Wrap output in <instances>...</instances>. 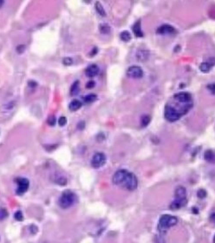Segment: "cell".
I'll use <instances>...</instances> for the list:
<instances>
[{
  "label": "cell",
  "mask_w": 215,
  "mask_h": 243,
  "mask_svg": "<svg viewBox=\"0 0 215 243\" xmlns=\"http://www.w3.org/2000/svg\"><path fill=\"white\" fill-rule=\"evenodd\" d=\"M17 183V195H23L24 194L28 188H29V181L26 178H17L16 180Z\"/></svg>",
  "instance_id": "7"
},
{
  "label": "cell",
  "mask_w": 215,
  "mask_h": 243,
  "mask_svg": "<svg viewBox=\"0 0 215 243\" xmlns=\"http://www.w3.org/2000/svg\"><path fill=\"white\" fill-rule=\"evenodd\" d=\"M173 99L175 102H180V103H191V102H193L192 96L187 92H179V93L175 94L173 97Z\"/></svg>",
  "instance_id": "8"
},
{
  "label": "cell",
  "mask_w": 215,
  "mask_h": 243,
  "mask_svg": "<svg viewBox=\"0 0 215 243\" xmlns=\"http://www.w3.org/2000/svg\"><path fill=\"white\" fill-rule=\"evenodd\" d=\"M207 89L213 94V95H215V83H213V84H210L206 86Z\"/></svg>",
  "instance_id": "31"
},
{
  "label": "cell",
  "mask_w": 215,
  "mask_h": 243,
  "mask_svg": "<svg viewBox=\"0 0 215 243\" xmlns=\"http://www.w3.org/2000/svg\"><path fill=\"white\" fill-rule=\"evenodd\" d=\"M14 218L17 221H22V220H23V214H22V212H21V211H17V212L15 213Z\"/></svg>",
  "instance_id": "30"
},
{
  "label": "cell",
  "mask_w": 215,
  "mask_h": 243,
  "mask_svg": "<svg viewBox=\"0 0 215 243\" xmlns=\"http://www.w3.org/2000/svg\"><path fill=\"white\" fill-rule=\"evenodd\" d=\"M106 161H107L106 156L101 152H97L92 157L91 165L94 169H99L106 163Z\"/></svg>",
  "instance_id": "5"
},
{
  "label": "cell",
  "mask_w": 215,
  "mask_h": 243,
  "mask_svg": "<svg viewBox=\"0 0 215 243\" xmlns=\"http://www.w3.org/2000/svg\"><path fill=\"white\" fill-rule=\"evenodd\" d=\"M149 57V52L147 50H140L136 53V58L137 60L141 62H145L148 59Z\"/></svg>",
  "instance_id": "15"
},
{
  "label": "cell",
  "mask_w": 215,
  "mask_h": 243,
  "mask_svg": "<svg viewBox=\"0 0 215 243\" xmlns=\"http://www.w3.org/2000/svg\"><path fill=\"white\" fill-rule=\"evenodd\" d=\"M165 118L170 122V123H173V122H176L178 121L180 117H181V115L174 108H173L172 106L168 103L166 105L165 107Z\"/></svg>",
  "instance_id": "4"
},
{
  "label": "cell",
  "mask_w": 215,
  "mask_h": 243,
  "mask_svg": "<svg viewBox=\"0 0 215 243\" xmlns=\"http://www.w3.org/2000/svg\"><path fill=\"white\" fill-rule=\"evenodd\" d=\"M99 73V67L96 64H91L88 66L85 70V75L88 77H94Z\"/></svg>",
  "instance_id": "13"
},
{
  "label": "cell",
  "mask_w": 215,
  "mask_h": 243,
  "mask_svg": "<svg viewBox=\"0 0 215 243\" xmlns=\"http://www.w3.org/2000/svg\"><path fill=\"white\" fill-rule=\"evenodd\" d=\"M120 38L123 41V42H129L132 38L130 32L128 30H124L120 34Z\"/></svg>",
  "instance_id": "21"
},
{
  "label": "cell",
  "mask_w": 215,
  "mask_h": 243,
  "mask_svg": "<svg viewBox=\"0 0 215 243\" xmlns=\"http://www.w3.org/2000/svg\"><path fill=\"white\" fill-rule=\"evenodd\" d=\"M197 195H198V197H199V198L203 199V198H205V197L206 196V190H205V189L201 188V189H199V190H198V192H197Z\"/></svg>",
  "instance_id": "27"
},
{
  "label": "cell",
  "mask_w": 215,
  "mask_h": 243,
  "mask_svg": "<svg viewBox=\"0 0 215 243\" xmlns=\"http://www.w3.org/2000/svg\"><path fill=\"white\" fill-rule=\"evenodd\" d=\"M158 34L160 35H167V34H173L175 32V29L173 27L170 25H163L160 26L156 30Z\"/></svg>",
  "instance_id": "11"
},
{
  "label": "cell",
  "mask_w": 215,
  "mask_h": 243,
  "mask_svg": "<svg viewBox=\"0 0 215 243\" xmlns=\"http://www.w3.org/2000/svg\"><path fill=\"white\" fill-rule=\"evenodd\" d=\"M97 99V96L95 95V94H89V95H87L86 97H84V102L86 103H91L93 102Z\"/></svg>",
  "instance_id": "23"
},
{
  "label": "cell",
  "mask_w": 215,
  "mask_h": 243,
  "mask_svg": "<svg viewBox=\"0 0 215 243\" xmlns=\"http://www.w3.org/2000/svg\"><path fill=\"white\" fill-rule=\"evenodd\" d=\"M63 63L64 65H71L73 63V60L70 57H65V58H63Z\"/></svg>",
  "instance_id": "32"
},
{
  "label": "cell",
  "mask_w": 215,
  "mask_h": 243,
  "mask_svg": "<svg viewBox=\"0 0 215 243\" xmlns=\"http://www.w3.org/2000/svg\"><path fill=\"white\" fill-rule=\"evenodd\" d=\"M82 102L79 100H76V99H74L70 102V105H69V109L72 112H75L76 110H78L81 107H82Z\"/></svg>",
  "instance_id": "17"
},
{
  "label": "cell",
  "mask_w": 215,
  "mask_h": 243,
  "mask_svg": "<svg viewBox=\"0 0 215 243\" xmlns=\"http://www.w3.org/2000/svg\"><path fill=\"white\" fill-rule=\"evenodd\" d=\"M133 32L137 37H143V32L142 30L141 27V21H137L134 25H133Z\"/></svg>",
  "instance_id": "16"
},
{
  "label": "cell",
  "mask_w": 215,
  "mask_h": 243,
  "mask_svg": "<svg viewBox=\"0 0 215 243\" xmlns=\"http://www.w3.org/2000/svg\"><path fill=\"white\" fill-rule=\"evenodd\" d=\"M214 242L215 243V235H214Z\"/></svg>",
  "instance_id": "36"
},
{
  "label": "cell",
  "mask_w": 215,
  "mask_h": 243,
  "mask_svg": "<svg viewBox=\"0 0 215 243\" xmlns=\"http://www.w3.org/2000/svg\"><path fill=\"white\" fill-rule=\"evenodd\" d=\"M112 182L115 186L126 188L129 191H134L138 187V179L131 172L126 169H119L112 177Z\"/></svg>",
  "instance_id": "1"
},
{
  "label": "cell",
  "mask_w": 215,
  "mask_h": 243,
  "mask_svg": "<svg viewBox=\"0 0 215 243\" xmlns=\"http://www.w3.org/2000/svg\"><path fill=\"white\" fill-rule=\"evenodd\" d=\"M56 122H57V120H56V117H55L54 115L50 116V117L48 118V121H47L48 124L50 125V126H54V125L56 124Z\"/></svg>",
  "instance_id": "28"
},
{
  "label": "cell",
  "mask_w": 215,
  "mask_h": 243,
  "mask_svg": "<svg viewBox=\"0 0 215 243\" xmlns=\"http://www.w3.org/2000/svg\"><path fill=\"white\" fill-rule=\"evenodd\" d=\"M215 64L214 59H210L206 62H203L200 65V70L203 73H208L213 68V66Z\"/></svg>",
  "instance_id": "12"
},
{
  "label": "cell",
  "mask_w": 215,
  "mask_h": 243,
  "mask_svg": "<svg viewBox=\"0 0 215 243\" xmlns=\"http://www.w3.org/2000/svg\"><path fill=\"white\" fill-rule=\"evenodd\" d=\"M95 87V82L94 81H90V82H88V84H86L87 89H92Z\"/></svg>",
  "instance_id": "33"
},
{
  "label": "cell",
  "mask_w": 215,
  "mask_h": 243,
  "mask_svg": "<svg viewBox=\"0 0 215 243\" xmlns=\"http://www.w3.org/2000/svg\"><path fill=\"white\" fill-rule=\"evenodd\" d=\"M8 216V211L5 208H0V221L4 220Z\"/></svg>",
  "instance_id": "26"
},
{
  "label": "cell",
  "mask_w": 215,
  "mask_h": 243,
  "mask_svg": "<svg viewBox=\"0 0 215 243\" xmlns=\"http://www.w3.org/2000/svg\"><path fill=\"white\" fill-rule=\"evenodd\" d=\"M99 30L101 34H109L110 32V26L108 24H101Z\"/></svg>",
  "instance_id": "22"
},
{
  "label": "cell",
  "mask_w": 215,
  "mask_h": 243,
  "mask_svg": "<svg viewBox=\"0 0 215 243\" xmlns=\"http://www.w3.org/2000/svg\"><path fill=\"white\" fill-rule=\"evenodd\" d=\"M79 91H80V83L79 81H76L73 83V84L70 87V95L76 96L79 93Z\"/></svg>",
  "instance_id": "19"
},
{
  "label": "cell",
  "mask_w": 215,
  "mask_h": 243,
  "mask_svg": "<svg viewBox=\"0 0 215 243\" xmlns=\"http://www.w3.org/2000/svg\"><path fill=\"white\" fill-rule=\"evenodd\" d=\"M95 8H96V12L100 15L101 17H105V16H106V12H105V10H104V7L102 6V4H101L100 2H96V4H95Z\"/></svg>",
  "instance_id": "20"
},
{
  "label": "cell",
  "mask_w": 215,
  "mask_h": 243,
  "mask_svg": "<svg viewBox=\"0 0 215 243\" xmlns=\"http://www.w3.org/2000/svg\"><path fill=\"white\" fill-rule=\"evenodd\" d=\"M178 223L177 217L170 215H163L159 220L158 230L161 234H165L170 228L175 226Z\"/></svg>",
  "instance_id": "2"
},
{
  "label": "cell",
  "mask_w": 215,
  "mask_h": 243,
  "mask_svg": "<svg viewBox=\"0 0 215 243\" xmlns=\"http://www.w3.org/2000/svg\"><path fill=\"white\" fill-rule=\"evenodd\" d=\"M174 196L175 200H186V189L185 187L179 186L176 187L174 191Z\"/></svg>",
  "instance_id": "10"
},
{
  "label": "cell",
  "mask_w": 215,
  "mask_h": 243,
  "mask_svg": "<svg viewBox=\"0 0 215 243\" xmlns=\"http://www.w3.org/2000/svg\"><path fill=\"white\" fill-rule=\"evenodd\" d=\"M187 203V200H174L173 201H172V203L170 204L169 208L170 209L172 210H178L180 209V208H183L185 207Z\"/></svg>",
  "instance_id": "14"
},
{
  "label": "cell",
  "mask_w": 215,
  "mask_h": 243,
  "mask_svg": "<svg viewBox=\"0 0 215 243\" xmlns=\"http://www.w3.org/2000/svg\"><path fill=\"white\" fill-rule=\"evenodd\" d=\"M50 180L52 181V182L60 186H65L68 182L66 176H64L62 173H58V172H55L50 175Z\"/></svg>",
  "instance_id": "9"
},
{
  "label": "cell",
  "mask_w": 215,
  "mask_h": 243,
  "mask_svg": "<svg viewBox=\"0 0 215 243\" xmlns=\"http://www.w3.org/2000/svg\"><path fill=\"white\" fill-rule=\"evenodd\" d=\"M3 4H4V1H0V8L3 6Z\"/></svg>",
  "instance_id": "35"
},
{
  "label": "cell",
  "mask_w": 215,
  "mask_h": 243,
  "mask_svg": "<svg viewBox=\"0 0 215 243\" xmlns=\"http://www.w3.org/2000/svg\"><path fill=\"white\" fill-rule=\"evenodd\" d=\"M127 76L130 78H142L143 76V70L142 69V67L138 65L130 66L127 70Z\"/></svg>",
  "instance_id": "6"
},
{
  "label": "cell",
  "mask_w": 215,
  "mask_h": 243,
  "mask_svg": "<svg viewBox=\"0 0 215 243\" xmlns=\"http://www.w3.org/2000/svg\"><path fill=\"white\" fill-rule=\"evenodd\" d=\"M204 158L206 162H210V163H215V154L213 150H206L205 152Z\"/></svg>",
  "instance_id": "18"
},
{
  "label": "cell",
  "mask_w": 215,
  "mask_h": 243,
  "mask_svg": "<svg viewBox=\"0 0 215 243\" xmlns=\"http://www.w3.org/2000/svg\"><path fill=\"white\" fill-rule=\"evenodd\" d=\"M150 116L149 115H143L142 117V121H141V123H142V125L143 126V127H146V126H147L148 124H149V123H150Z\"/></svg>",
  "instance_id": "24"
},
{
  "label": "cell",
  "mask_w": 215,
  "mask_h": 243,
  "mask_svg": "<svg viewBox=\"0 0 215 243\" xmlns=\"http://www.w3.org/2000/svg\"><path fill=\"white\" fill-rule=\"evenodd\" d=\"M15 106V102L14 101H12V102H9L8 103L4 104L3 109L5 110V111H8V110H12Z\"/></svg>",
  "instance_id": "25"
},
{
  "label": "cell",
  "mask_w": 215,
  "mask_h": 243,
  "mask_svg": "<svg viewBox=\"0 0 215 243\" xmlns=\"http://www.w3.org/2000/svg\"><path fill=\"white\" fill-rule=\"evenodd\" d=\"M76 200V194L73 193L70 190H65V191L63 192L62 195L60 196L58 203H59V206L62 208L67 209V208H70L75 204Z\"/></svg>",
  "instance_id": "3"
},
{
  "label": "cell",
  "mask_w": 215,
  "mask_h": 243,
  "mask_svg": "<svg viewBox=\"0 0 215 243\" xmlns=\"http://www.w3.org/2000/svg\"><path fill=\"white\" fill-rule=\"evenodd\" d=\"M58 123H59L60 126H64V125H66V123H67V118L64 117V116H61V117L59 118V120H58Z\"/></svg>",
  "instance_id": "29"
},
{
  "label": "cell",
  "mask_w": 215,
  "mask_h": 243,
  "mask_svg": "<svg viewBox=\"0 0 215 243\" xmlns=\"http://www.w3.org/2000/svg\"><path fill=\"white\" fill-rule=\"evenodd\" d=\"M210 221L215 224V213L213 214V215H211V216H210Z\"/></svg>",
  "instance_id": "34"
}]
</instances>
